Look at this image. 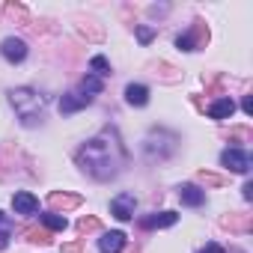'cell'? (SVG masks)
Returning a JSON list of instances; mask_svg holds the SVG:
<instances>
[{"label": "cell", "instance_id": "cell-23", "mask_svg": "<svg viewBox=\"0 0 253 253\" xmlns=\"http://www.w3.org/2000/svg\"><path fill=\"white\" fill-rule=\"evenodd\" d=\"M63 253H81V244H66Z\"/></svg>", "mask_w": 253, "mask_h": 253}, {"label": "cell", "instance_id": "cell-22", "mask_svg": "<svg viewBox=\"0 0 253 253\" xmlns=\"http://www.w3.org/2000/svg\"><path fill=\"white\" fill-rule=\"evenodd\" d=\"M241 107H244V113H253V98H250V95H247V98H244V101H241Z\"/></svg>", "mask_w": 253, "mask_h": 253}, {"label": "cell", "instance_id": "cell-9", "mask_svg": "<svg viewBox=\"0 0 253 253\" xmlns=\"http://www.w3.org/2000/svg\"><path fill=\"white\" fill-rule=\"evenodd\" d=\"M125 101H128L131 107H146L149 104V89L143 84H128L125 86Z\"/></svg>", "mask_w": 253, "mask_h": 253}, {"label": "cell", "instance_id": "cell-16", "mask_svg": "<svg viewBox=\"0 0 253 253\" xmlns=\"http://www.w3.org/2000/svg\"><path fill=\"white\" fill-rule=\"evenodd\" d=\"M89 69L95 72V78H101V75H107V72H110V63L98 54V57H92V60H89Z\"/></svg>", "mask_w": 253, "mask_h": 253}, {"label": "cell", "instance_id": "cell-2", "mask_svg": "<svg viewBox=\"0 0 253 253\" xmlns=\"http://www.w3.org/2000/svg\"><path fill=\"white\" fill-rule=\"evenodd\" d=\"M9 104L18 110V116H21V122L24 125H30L33 119H36V113L42 110V95L36 92V89H30V86H18V89H12L9 92Z\"/></svg>", "mask_w": 253, "mask_h": 253}, {"label": "cell", "instance_id": "cell-19", "mask_svg": "<svg viewBox=\"0 0 253 253\" xmlns=\"http://www.w3.org/2000/svg\"><path fill=\"white\" fill-rule=\"evenodd\" d=\"M152 36H155V33H152L149 27H137V39H140L143 45H146V42H152Z\"/></svg>", "mask_w": 253, "mask_h": 253}, {"label": "cell", "instance_id": "cell-3", "mask_svg": "<svg viewBox=\"0 0 253 253\" xmlns=\"http://www.w3.org/2000/svg\"><path fill=\"white\" fill-rule=\"evenodd\" d=\"M134 206H137L134 194H119V197L110 200V214L116 220H131L134 217Z\"/></svg>", "mask_w": 253, "mask_h": 253}, {"label": "cell", "instance_id": "cell-1", "mask_svg": "<svg viewBox=\"0 0 253 253\" xmlns=\"http://www.w3.org/2000/svg\"><path fill=\"white\" fill-rule=\"evenodd\" d=\"M125 161V149L119 143V134L113 128H104L101 134H95L81 152H78V164L98 182H107L119 173Z\"/></svg>", "mask_w": 253, "mask_h": 253}, {"label": "cell", "instance_id": "cell-7", "mask_svg": "<svg viewBox=\"0 0 253 253\" xmlns=\"http://www.w3.org/2000/svg\"><path fill=\"white\" fill-rule=\"evenodd\" d=\"M12 209H15V214H36L39 200H36L30 191H18V194L12 197Z\"/></svg>", "mask_w": 253, "mask_h": 253}, {"label": "cell", "instance_id": "cell-5", "mask_svg": "<svg viewBox=\"0 0 253 253\" xmlns=\"http://www.w3.org/2000/svg\"><path fill=\"white\" fill-rule=\"evenodd\" d=\"M176 220H179L176 211H155V214H149V217H140V226H143V229H167V226H173Z\"/></svg>", "mask_w": 253, "mask_h": 253}, {"label": "cell", "instance_id": "cell-18", "mask_svg": "<svg viewBox=\"0 0 253 253\" xmlns=\"http://www.w3.org/2000/svg\"><path fill=\"white\" fill-rule=\"evenodd\" d=\"M78 229H81V232H86V229H98V220H95V217H84V220L78 223Z\"/></svg>", "mask_w": 253, "mask_h": 253}, {"label": "cell", "instance_id": "cell-17", "mask_svg": "<svg viewBox=\"0 0 253 253\" xmlns=\"http://www.w3.org/2000/svg\"><path fill=\"white\" fill-rule=\"evenodd\" d=\"M176 45H179L182 51H197V48H194V39H191L188 33H185V36H179V39H176Z\"/></svg>", "mask_w": 253, "mask_h": 253}, {"label": "cell", "instance_id": "cell-21", "mask_svg": "<svg viewBox=\"0 0 253 253\" xmlns=\"http://www.w3.org/2000/svg\"><path fill=\"white\" fill-rule=\"evenodd\" d=\"M6 244H9V232L0 229V250H6Z\"/></svg>", "mask_w": 253, "mask_h": 253}, {"label": "cell", "instance_id": "cell-24", "mask_svg": "<svg viewBox=\"0 0 253 253\" xmlns=\"http://www.w3.org/2000/svg\"><path fill=\"white\" fill-rule=\"evenodd\" d=\"M0 220H3V214H0Z\"/></svg>", "mask_w": 253, "mask_h": 253}, {"label": "cell", "instance_id": "cell-12", "mask_svg": "<svg viewBox=\"0 0 253 253\" xmlns=\"http://www.w3.org/2000/svg\"><path fill=\"white\" fill-rule=\"evenodd\" d=\"M89 101H92V98H86V95H81V92H69V95L60 98V110H63V113H75V110L86 107Z\"/></svg>", "mask_w": 253, "mask_h": 253}, {"label": "cell", "instance_id": "cell-15", "mask_svg": "<svg viewBox=\"0 0 253 253\" xmlns=\"http://www.w3.org/2000/svg\"><path fill=\"white\" fill-rule=\"evenodd\" d=\"M42 223H45L48 229H57V232H63V229L69 226V220H66L63 214H57V211H48V214H42Z\"/></svg>", "mask_w": 253, "mask_h": 253}, {"label": "cell", "instance_id": "cell-14", "mask_svg": "<svg viewBox=\"0 0 253 253\" xmlns=\"http://www.w3.org/2000/svg\"><path fill=\"white\" fill-rule=\"evenodd\" d=\"M51 206L54 209H75V206H81V197H66V194H51Z\"/></svg>", "mask_w": 253, "mask_h": 253}, {"label": "cell", "instance_id": "cell-10", "mask_svg": "<svg viewBox=\"0 0 253 253\" xmlns=\"http://www.w3.org/2000/svg\"><path fill=\"white\" fill-rule=\"evenodd\" d=\"M179 200H182L185 206L197 209V206H203V203H206V191H200L197 185H182V188H179Z\"/></svg>", "mask_w": 253, "mask_h": 253}, {"label": "cell", "instance_id": "cell-13", "mask_svg": "<svg viewBox=\"0 0 253 253\" xmlns=\"http://www.w3.org/2000/svg\"><path fill=\"white\" fill-rule=\"evenodd\" d=\"M101 89H104V84H101V78H95V75H86V78L81 81V95H86V98L98 95Z\"/></svg>", "mask_w": 253, "mask_h": 253}, {"label": "cell", "instance_id": "cell-4", "mask_svg": "<svg viewBox=\"0 0 253 253\" xmlns=\"http://www.w3.org/2000/svg\"><path fill=\"white\" fill-rule=\"evenodd\" d=\"M220 164H223L226 170H232V173H247V170H250V155H247L244 149H223Z\"/></svg>", "mask_w": 253, "mask_h": 253}, {"label": "cell", "instance_id": "cell-11", "mask_svg": "<svg viewBox=\"0 0 253 253\" xmlns=\"http://www.w3.org/2000/svg\"><path fill=\"white\" fill-rule=\"evenodd\" d=\"M232 113H235V101L232 98H217V101L209 104V116L211 119H229Z\"/></svg>", "mask_w": 253, "mask_h": 253}, {"label": "cell", "instance_id": "cell-6", "mask_svg": "<svg viewBox=\"0 0 253 253\" xmlns=\"http://www.w3.org/2000/svg\"><path fill=\"white\" fill-rule=\"evenodd\" d=\"M0 54H3L9 63H21V60L27 57V45H24L21 39L9 36V39H3V45H0Z\"/></svg>", "mask_w": 253, "mask_h": 253}, {"label": "cell", "instance_id": "cell-8", "mask_svg": "<svg viewBox=\"0 0 253 253\" xmlns=\"http://www.w3.org/2000/svg\"><path fill=\"white\" fill-rule=\"evenodd\" d=\"M122 247H125V232H119V229L104 232V235L98 238V250H101V253H119Z\"/></svg>", "mask_w": 253, "mask_h": 253}, {"label": "cell", "instance_id": "cell-20", "mask_svg": "<svg viewBox=\"0 0 253 253\" xmlns=\"http://www.w3.org/2000/svg\"><path fill=\"white\" fill-rule=\"evenodd\" d=\"M200 253H226V250H223L220 244H214V241H211V244H206V247H203Z\"/></svg>", "mask_w": 253, "mask_h": 253}]
</instances>
